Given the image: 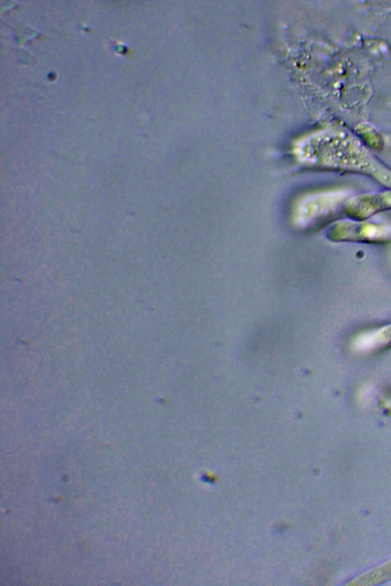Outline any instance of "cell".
Wrapping results in <instances>:
<instances>
[{"label": "cell", "instance_id": "cell-1", "mask_svg": "<svg viewBox=\"0 0 391 586\" xmlns=\"http://www.w3.org/2000/svg\"><path fill=\"white\" fill-rule=\"evenodd\" d=\"M280 330L276 326H268L256 333L250 340V349L254 355L261 352H266L268 350L274 347L275 343L279 340Z\"/></svg>", "mask_w": 391, "mask_h": 586}]
</instances>
